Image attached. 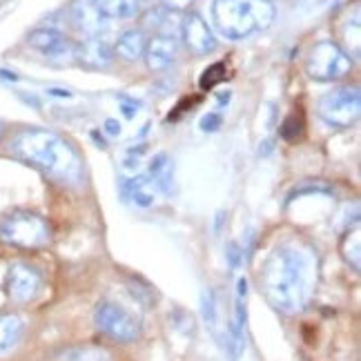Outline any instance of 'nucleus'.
I'll list each match as a JSON object with an SVG mask.
<instances>
[{
  "mask_svg": "<svg viewBox=\"0 0 361 361\" xmlns=\"http://www.w3.org/2000/svg\"><path fill=\"white\" fill-rule=\"evenodd\" d=\"M221 123H224V118H221V114H216V112H207L203 118H201V130L203 132H216L219 128H221Z\"/></svg>",
  "mask_w": 361,
  "mask_h": 361,
  "instance_id": "25",
  "label": "nucleus"
},
{
  "mask_svg": "<svg viewBox=\"0 0 361 361\" xmlns=\"http://www.w3.org/2000/svg\"><path fill=\"white\" fill-rule=\"evenodd\" d=\"M76 63H80L85 69H107L114 63V49L103 38H85L76 45Z\"/></svg>",
  "mask_w": 361,
  "mask_h": 361,
  "instance_id": "13",
  "label": "nucleus"
},
{
  "mask_svg": "<svg viewBox=\"0 0 361 361\" xmlns=\"http://www.w3.org/2000/svg\"><path fill=\"white\" fill-rule=\"evenodd\" d=\"M178 49H180V43H178V36H168V34H152L145 43V65L149 72H163V69H168L176 56H178Z\"/></svg>",
  "mask_w": 361,
  "mask_h": 361,
  "instance_id": "11",
  "label": "nucleus"
},
{
  "mask_svg": "<svg viewBox=\"0 0 361 361\" xmlns=\"http://www.w3.org/2000/svg\"><path fill=\"white\" fill-rule=\"evenodd\" d=\"M353 69V56L345 54L335 40H319L305 59V72L319 82H332L348 76Z\"/></svg>",
  "mask_w": 361,
  "mask_h": 361,
  "instance_id": "5",
  "label": "nucleus"
},
{
  "mask_svg": "<svg viewBox=\"0 0 361 361\" xmlns=\"http://www.w3.org/2000/svg\"><path fill=\"white\" fill-rule=\"evenodd\" d=\"M145 43L147 38L143 34V30H130L118 36L116 45H114V56L128 61V63H134L138 59H143L145 54Z\"/></svg>",
  "mask_w": 361,
  "mask_h": 361,
  "instance_id": "15",
  "label": "nucleus"
},
{
  "mask_svg": "<svg viewBox=\"0 0 361 361\" xmlns=\"http://www.w3.org/2000/svg\"><path fill=\"white\" fill-rule=\"evenodd\" d=\"M301 121L293 114V116H288L286 121H283V125H281V136L283 138H288V141H293V138H297L299 134H301Z\"/></svg>",
  "mask_w": 361,
  "mask_h": 361,
  "instance_id": "24",
  "label": "nucleus"
},
{
  "mask_svg": "<svg viewBox=\"0 0 361 361\" xmlns=\"http://www.w3.org/2000/svg\"><path fill=\"white\" fill-rule=\"evenodd\" d=\"M25 332V322L18 314H0V355L11 350Z\"/></svg>",
  "mask_w": 361,
  "mask_h": 361,
  "instance_id": "19",
  "label": "nucleus"
},
{
  "mask_svg": "<svg viewBox=\"0 0 361 361\" xmlns=\"http://www.w3.org/2000/svg\"><path fill=\"white\" fill-rule=\"evenodd\" d=\"M154 183L147 176H138V178H130L123 183V197L130 199L134 205L138 207H149L154 205L157 197H154Z\"/></svg>",
  "mask_w": 361,
  "mask_h": 361,
  "instance_id": "18",
  "label": "nucleus"
},
{
  "mask_svg": "<svg viewBox=\"0 0 361 361\" xmlns=\"http://www.w3.org/2000/svg\"><path fill=\"white\" fill-rule=\"evenodd\" d=\"M61 361H109V353L101 345H76L65 350Z\"/></svg>",
  "mask_w": 361,
  "mask_h": 361,
  "instance_id": "21",
  "label": "nucleus"
},
{
  "mask_svg": "<svg viewBox=\"0 0 361 361\" xmlns=\"http://www.w3.org/2000/svg\"><path fill=\"white\" fill-rule=\"evenodd\" d=\"M27 45L38 54H43L51 63H72L76 56V43H72L65 34L51 30V27L34 30L27 36Z\"/></svg>",
  "mask_w": 361,
  "mask_h": 361,
  "instance_id": "9",
  "label": "nucleus"
},
{
  "mask_svg": "<svg viewBox=\"0 0 361 361\" xmlns=\"http://www.w3.org/2000/svg\"><path fill=\"white\" fill-rule=\"evenodd\" d=\"M163 3L172 11H180V9H190V5L194 3V0H163Z\"/></svg>",
  "mask_w": 361,
  "mask_h": 361,
  "instance_id": "27",
  "label": "nucleus"
},
{
  "mask_svg": "<svg viewBox=\"0 0 361 361\" xmlns=\"http://www.w3.org/2000/svg\"><path fill=\"white\" fill-rule=\"evenodd\" d=\"M149 176L154 178L152 183L154 188H159L163 194H170L172 185H174V168L168 159V154H157L154 161L149 165Z\"/></svg>",
  "mask_w": 361,
  "mask_h": 361,
  "instance_id": "20",
  "label": "nucleus"
},
{
  "mask_svg": "<svg viewBox=\"0 0 361 361\" xmlns=\"http://www.w3.org/2000/svg\"><path fill=\"white\" fill-rule=\"evenodd\" d=\"M224 78H226V65L224 63H214L203 72L199 85H201V90H212L216 82H221Z\"/></svg>",
  "mask_w": 361,
  "mask_h": 361,
  "instance_id": "23",
  "label": "nucleus"
},
{
  "mask_svg": "<svg viewBox=\"0 0 361 361\" xmlns=\"http://www.w3.org/2000/svg\"><path fill=\"white\" fill-rule=\"evenodd\" d=\"M276 18L270 0H214L212 23L228 40H245L266 32Z\"/></svg>",
  "mask_w": 361,
  "mask_h": 361,
  "instance_id": "3",
  "label": "nucleus"
},
{
  "mask_svg": "<svg viewBox=\"0 0 361 361\" xmlns=\"http://www.w3.org/2000/svg\"><path fill=\"white\" fill-rule=\"evenodd\" d=\"M319 283L317 250L303 239H286L274 245L261 270L263 297L274 310L297 314L308 308Z\"/></svg>",
  "mask_w": 361,
  "mask_h": 361,
  "instance_id": "1",
  "label": "nucleus"
},
{
  "mask_svg": "<svg viewBox=\"0 0 361 361\" xmlns=\"http://www.w3.org/2000/svg\"><path fill=\"white\" fill-rule=\"evenodd\" d=\"M94 324L107 337L121 343H132L141 337V322L134 317L130 310H125L123 305L112 303V301H101L94 310Z\"/></svg>",
  "mask_w": 361,
  "mask_h": 361,
  "instance_id": "7",
  "label": "nucleus"
},
{
  "mask_svg": "<svg viewBox=\"0 0 361 361\" xmlns=\"http://www.w3.org/2000/svg\"><path fill=\"white\" fill-rule=\"evenodd\" d=\"M136 112H138V103H136V101H134V103H128V101L123 99V114L128 116V118H132Z\"/></svg>",
  "mask_w": 361,
  "mask_h": 361,
  "instance_id": "29",
  "label": "nucleus"
},
{
  "mask_svg": "<svg viewBox=\"0 0 361 361\" xmlns=\"http://www.w3.org/2000/svg\"><path fill=\"white\" fill-rule=\"evenodd\" d=\"M5 288L13 303H30L43 290V274L30 263H11L7 270Z\"/></svg>",
  "mask_w": 361,
  "mask_h": 361,
  "instance_id": "8",
  "label": "nucleus"
},
{
  "mask_svg": "<svg viewBox=\"0 0 361 361\" xmlns=\"http://www.w3.org/2000/svg\"><path fill=\"white\" fill-rule=\"evenodd\" d=\"M245 324H247V281L237 279V297H234V322L228 332L226 345L232 357H239L245 350Z\"/></svg>",
  "mask_w": 361,
  "mask_h": 361,
  "instance_id": "12",
  "label": "nucleus"
},
{
  "mask_svg": "<svg viewBox=\"0 0 361 361\" xmlns=\"http://www.w3.org/2000/svg\"><path fill=\"white\" fill-rule=\"evenodd\" d=\"M51 239L43 216L30 210H13L0 219V241L18 250H40Z\"/></svg>",
  "mask_w": 361,
  "mask_h": 361,
  "instance_id": "4",
  "label": "nucleus"
},
{
  "mask_svg": "<svg viewBox=\"0 0 361 361\" xmlns=\"http://www.w3.org/2000/svg\"><path fill=\"white\" fill-rule=\"evenodd\" d=\"M201 314L207 330L212 332L216 339H224V324H221V305L216 299V293L212 288H205L201 293Z\"/></svg>",
  "mask_w": 361,
  "mask_h": 361,
  "instance_id": "17",
  "label": "nucleus"
},
{
  "mask_svg": "<svg viewBox=\"0 0 361 361\" xmlns=\"http://www.w3.org/2000/svg\"><path fill=\"white\" fill-rule=\"evenodd\" d=\"M228 252H226V257H228V261H230V266L232 268H239V263L243 261V252H241V247H239V243H228Z\"/></svg>",
  "mask_w": 361,
  "mask_h": 361,
  "instance_id": "26",
  "label": "nucleus"
},
{
  "mask_svg": "<svg viewBox=\"0 0 361 361\" xmlns=\"http://www.w3.org/2000/svg\"><path fill=\"white\" fill-rule=\"evenodd\" d=\"M72 20L80 34L87 38H103L109 20L101 16V11L94 7L92 0H76L72 5Z\"/></svg>",
  "mask_w": 361,
  "mask_h": 361,
  "instance_id": "14",
  "label": "nucleus"
},
{
  "mask_svg": "<svg viewBox=\"0 0 361 361\" xmlns=\"http://www.w3.org/2000/svg\"><path fill=\"white\" fill-rule=\"evenodd\" d=\"M317 114L330 128L348 130L359 121L361 114V94L357 87H335L324 94L317 103Z\"/></svg>",
  "mask_w": 361,
  "mask_h": 361,
  "instance_id": "6",
  "label": "nucleus"
},
{
  "mask_svg": "<svg viewBox=\"0 0 361 361\" xmlns=\"http://www.w3.org/2000/svg\"><path fill=\"white\" fill-rule=\"evenodd\" d=\"M49 94H54V96H65V99H69V96H72V92H67V90H49Z\"/></svg>",
  "mask_w": 361,
  "mask_h": 361,
  "instance_id": "30",
  "label": "nucleus"
},
{
  "mask_svg": "<svg viewBox=\"0 0 361 361\" xmlns=\"http://www.w3.org/2000/svg\"><path fill=\"white\" fill-rule=\"evenodd\" d=\"M180 38H183L185 47L197 54V56H207L219 47V40L212 32V27L203 20L201 13H188V16L180 20Z\"/></svg>",
  "mask_w": 361,
  "mask_h": 361,
  "instance_id": "10",
  "label": "nucleus"
},
{
  "mask_svg": "<svg viewBox=\"0 0 361 361\" xmlns=\"http://www.w3.org/2000/svg\"><path fill=\"white\" fill-rule=\"evenodd\" d=\"M92 3L105 20H128L141 9L138 0H92Z\"/></svg>",
  "mask_w": 361,
  "mask_h": 361,
  "instance_id": "16",
  "label": "nucleus"
},
{
  "mask_svg": "<svg viewBox=\"0 0 361 361\" xmlns=\"http://www.w3.org/2000/svg\"><path fill=\"white\" fill-rule=\"evenodd\" d=\"M105 132H107V134H112V136H118V134H121V123L114 121V118H107V121H105Z\"/></svg>",
  "mask_w": 361,
  "mask_h": 361,
  "instance_id": "28",
  "label": "nucleus"
},
{
  "mask_svg": "<svg viewBox=\"0 0 361 361\" xmlns=\"http://www.w3.org/2000/svg\"><path fill=\"white\" fill-rule=\"evenodd\" d=\"M11 152L63 185H76L82 178V161L72 143L51 130L30 128L13 136Z\"/></svg>",
  "mask_w": 361,
  "mask_h": 361,
  "instance_id": "2",
  "label": "nucleus"
},
{
  "mask_svg": "<svg viewBox=\"0 0 361 361\" xmlns=\"http://www.w3.org/2000/svg\"><path fill=\"white\" fill-rule=\"evenodd\" d=\"M0 136H3V123H0Z\"/></svg>",
  "mask_w": 361,
  "mask_h": 361,
  "instance_id": "31",
  "label": "nucleus"
},
{
  "mask_svg": "<svg viewBox=\"0 0 361 361\" xmlns=\"http://www.w3.org/2000/svg\"><path fill=\"white\" fill-rule=\"evenodd\" d=\"M359 241H361V237H359V224H355V228L353 230H348L345 232V239H343V259L348 261V266L353 268V270H359V266H361V255H359Z\"/></svg>",
  "mask_w": 361,
  "mask_h": 361,
  "instance_id": "22",
  "label": "nucleus"
}]
</instances>
